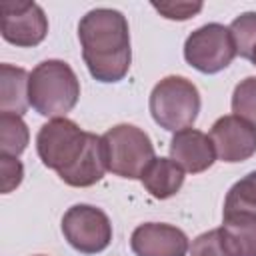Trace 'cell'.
I'll return each instance as SVG.
<instances>
[{
    "mask_svg": "<svg viewBox=\"0 0 256 256\" xmlns=\"http://www.w3.org/2000/svg\"><path fill=\"white\" fill-rule=\"evenodd\" d=\"M78 38L90 76L98 82H120L132 62L126 16L112 8H94L80 18Z\"/></svg>",
    "mask_w": 256,
    "mask_h": 256,
    "instance_id": "obj_1",
    "label": "cell"
},
{
    "mask_svg": "<svg viewBox=\"0 0 256 256\" xmlns=\"http://www.w3.org/2000/svg\"><path fill=\"white\" fill-rule=\"evenodd\" d=\"M80 80L64 60H44L36 64L28 80L30 106L46 118H66L78 104Z\"/></svg>",
    "mask_w": 256,
    "mask_h": 256,
    "instance_id": "obj_2",
    "label": "cell"
},
{
    "mask_svg": "<svg viewBox=\"0 0 256 256\" xmlns=\"http://www.w3.org/2000/svg\"><path fill=\"white\" fill-rule=\"evenodd\" d=\"M200 92L196 84L184 76H166L150 92L148 108L154 122L168 130L180 132L190 128L200 112Z\"/></svg>",
    "mask_w": 256,
    "mask_h": 256,
    "instance_id": "obj_3",
    "label": "cell"
},
{
    "mask_svg": "<svg viewBox=\"0 0 256 256\" xmlns=\"http://www.w3.org/2000/svg\"><path fill=\"white\" fill-rule=\"evenodd\" d=\"M102 152L108 172L140 180L148 164L156 158L150 136L134 124H116L102 134Z\"/></svg>",
    "mask_w": 256,
    "mask_h": 256,
    "instance_id": "obj_4",
    "label": "cell"
},
{
    "mask_svg": "<svg viewBox=\"0 0 256 256\" xmlns=\"http://www.w3.org/2000/svg\"><path fill=\"white\" fill-rule=\"evenodd\" d=\"M90 132L70 118H52L36 134V152L42 164L64 178L86 152Z\"/></svg>",
    "mask_w": 256,
    "mask_h": 256,
    "instance_id": "obj_5",
    "label": "cell"
},
{
    "mask_svg": "<svg viewBox=\"0 0 256 256\" xmlns=\"http://www.w3.org/2000/svg\"><path fill=\"white\" fill-rule=\"evenodd\" d=\"M186 62L202 74H216L236 58V44L228 26L210 22L194 32L184 42Z\"/></svg>",
    "mask_w": 256,
    "mask_h": 256,
    "instance_id": "obj_6",
    "label": "cell"
},
{
    "mask_svg": "<svg viewBox=\"0 0 256 256\" xmlns=\"http://www.w3.org/2000/svg\"><path fill=\"white\" fill-rule=\"evenodd\" d=\"M62 234L80 254H98L112 242V224L104 210L90 204H74L62 216Z\"/></svg>",
    "mask_w": 256,
    "mask_h": 256,
    "instance_id": "obj_7",
    "label": "cell"
},
{
    "mask_svg": "<svg viewBox=\"0 0 256 256\" xmlns=\"http://www.w3.org/2000/svg\"><path fill=\"white\" fill-rule=\"evenodd\" d=\"M2 38L20 48L38 46L48 34V18L40 4L26 0L0 2Z\"/></svg>",
    "mask_w": 256,
    "mask_h": 256,
    "instance_id": "obj_8",
    "label": "cell"
},
{
    "mask_svg": "<svg viewBox=\"0 0 256 256\" xmlns=\"http://www.w3.org/2000/svg\"><path fill=\"white\" fill-rule=\"evenodd\" d=\"M210 140L216 150V158L228 164L244 162L256 154V126L228 114L220 116L210 128Z\"/></svg>",
    "mask_w": 256,
    "mask_h": 256,
    "instance_id": "obj_9",
    "label": "cell"
},
{
    "mask_svg": "<svg viewBox=\"0 0 256 256\" xmlns=\"http://www.w3.org/2000/svg\"><path fill=\"white\" fill-rule=\"evenodd\" d=\"M130 248L136 256H186L188 236L164 222H146L134 228Z\"/></svg>",
    "mask_w": 256,
    "mask_h": 256,
    "instance_id": "obj_10",
    "label": "cell"
},
{
    "mask_svg": "<svg viewBox=\"0 0 256 256\" xmlns=\"http://www.w3.org/2000/svg\"><path fill=\"white\" fill-rule=\"evenodd\" d=\"M170 158L190 174H200L216 162V150L208 134L196 128L174 132L170 140Z\"/></svg>",
    "mask_w": 256,
    "mask_h": 256,
    "instance_id": "obj_11",
    "label": "cell"
},
{
    "mask_svg": "<svg viewBox=\"0 0 256 256\" xmlns=\"http://www.w3.org/2000/svg\"><path fill=\"white\" fill-rule=\"evenodd\" d=\"M220 240L228 256H256V214L236 212L222 220Z\"/></svg>",
    "mask_w": 256,
    "mask_h": 256,
    "instance_id": "obj_12",
    "label": "cell"
},
{
    "mask_svg": "<svg viewBox=\"0 0 256 256\" xmlns=\"http://www.w3.org/2000/svg\"><path fill=\"white\" fill-rule=\"evenodd\" d=\"M140 182L150 196L166 200L180 192L184 184V170L172 158H154L140 176Z\"/></svg>",
    "mask_w": 256,
    "mask_h": 256,
    "instance_id": "obj_13",
    "label": "cell"
},
{
    "mask_svg": "<svg viewBox=\"0 0 256 256\" xmlns=\"http://www.w3.org/2000/svg\"><path fill=\"white\" fill-rule=\"evenodd\" d=\"M28 80L30 74L12 64L0 66V112L22 116L28 106Z\"/></svg>",
    "mask_w": 256,
    "mask_h": 256,
    "instance_id": "obj_14",
    "label": "cell"
},
{
    "mask_svg": "<svg viewBox=\"0 0 256 256\" xmlns=\"http://www.w3.org/2000/svg\"><path fill=\"white\" fill-rule=\"evenodd\" d=\"M30 140V132L22 116L0 112V152L6 156H20Z\"/></svg>",
    "mask_w": 256,
    "mask_h": 256,
    "instance_id": "obj_15",
    "label": "cell"
},
{
    "mask_svg": "<svg viewBox=\"0 0 256 256\" xmlns=\"http://www.w3.org/2000/svg\"><path fill=\"white\" fill-rule=\"evenodd\" d=\"M236 212H254L256 214V170L240 178L226 194L224 216Z\"/></svg>",
    "mask_w": 256,
    "mask_h": 256,
    "instance_id": "obj_16",
    "label": "cell"
},
{
    "mask_svg": "<svg viewBox=\"0 0 256 256\" xmlns=\"http://www.w3.org/2000/svg\"><path fill=\"white\" fill-rule=\"evenodd\" d=\"M232 112L256 126V76H248L236 84L232 92Z\"/></svg>",
    "mask_w": 256,
    "mask_h": 256,
    "instance_id": "obj_17",
    "label": "cell"
},
{
    "mask_svg": "<svg viewBox=\"0 0 256 256\" xmlns=\"http://www.w3.org/2000/svg\"><path fill=\"white\" fill-rule=\"evenodd\" d=\"M236 44V54L250 60L252 50L256 46V12H244L232 20L228 26Z\"/></svg>",
    "mask_w": 256,
    "mask_h": 256,
    "instance_id": "obj_18",
    "label": "cell"
},
{
    "mask_svg": "<svg viewBox=\"0 0 256 256\" xmlns=\"http://www.w3.org/2000/svg\"><path fill=\"white\" fill-rule=\"evenodd\" d=\"M190 256H228L220 240V230L214 228L196 236L190 246Z\"/></svg>",
    "mask_w": 256,
    "mask_h": 256,
    "instance_id": "obj_19",
    "label": "cell"
},
{
    "mask_svg": "<svg viewBox=\"0 0 256 256\" xmlns=\"http://www.w3.org/2000/svg\"><path fill=\"white\" fill-rule=\"evenodd\" d=\"M0 170H2V178H0L2 194H8L20 186V182L24 178V166L16 156L0 154Z\"/></svg>",
    "mask_w": 256,
    "mask_h": 256,
    "instance_id": "obj_20",
    "label": "cell"
},
{
    "mask_svg": "<svg viewBox=\"0 0 256 256\" xmlns=\"http://www.w3.org/2000/svg\"><path fill=\"white\" fill-rule=\"evenodd\" d=\"M152 6L168 20H188L202 10V2H154Z\"/></svg>",
    "mask_w": 256,
    "mask_h": 256,
    "instance_id": "obj_21",
    "label": "cell"
},
{
    "mask_svg": "<svg viewBox=\"0 0 256 256\" xmlns=\"http://www.w3.org/2000/svg\"><path fill=\"white\" fill-rule=\"evenodd\" d=\"M250 62L256 66V46H254V50H252V56H250Z\"/></svg>",
    "mask_w": 256,
    "mask_h": 256,
    "instance_id": "obj_22",
    "label": "cell"
},
{
    "mask_svg": "<svg viewBox=\"0 0 256 256\" xmlns=\"http://www.w3.org/2000/svg\"><path fill=\"white\" fill-rule=\"evenodd\" d=\"M38 256H42V254H38Z\"/></svg>",
    "mask_w": 256,
    "mask_h": 256,
    "instance_id": "obj_23",
    "label": "cell"
}]
</instances>
